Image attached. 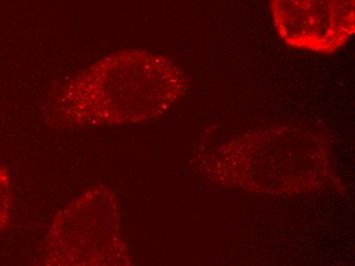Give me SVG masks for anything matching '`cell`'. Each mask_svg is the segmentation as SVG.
I'll use <instances>...</instances> for the list:
<instances>
[{"mask_svg": "<svg viewBox=\"0 0 355 266\" xmlns=\"http://www.w3.org/2000/svg\"><path fill=\"white\" fill-rule=\"evenodd\" d=\"M275 30L288 47L330 55L355 33V0H270Z\"/></svg>", "mask_w": 355, "mask_h": 266, "instance_id": "277c9868", "label": "cell"}, {"mask_svg": "<svg viewBox=\"0 0 355 266\" xmlns=\"http://www.w3.org/2000/svg\"><path fill=\"white\" fill-rule=\"evenodd\" d=\"M45 263L58 266L132 265L118 198L107 187L91 188L58 212L46 241Z\"/></svg>", "mask_w": 355, "mask_h": 266, "instance_id": "3957f363", "label": "cell"}, {"mask_svg": "<svg viewBox=\"0 0 355 266\" xmlns=\"http://www.w3.org/2000/svg\"><path fill=\"white\" fill-rule=\"evenodd\" d=\"M12 190L10 174L0 164V233L8 228L12 219Z\"/></svg>", "mask_w": 355, "mask_h": 266, "instance_id": "5b68a950", "label": "cell"}, {"mask_svg": "<svg viewBox=\"0 0 355 266\" xmlns=\"http://www.w3.org/2000/svg\"><path fill=\"white\" fill-rule=\"evenodd\" d=\"M198 170L214 185L252 194L343 189L327 138L300 127H266L232 138L205 153Z\"/></svg>", "mask_w": 355, "mask_h": 266, "instance_id": "7a4b0ae2", "label": "cell"}, {"mask_svg": "<svg viewBox=\"0 0 355 266\" xmlns=\"http://www.w3.org/2000/svg\"><path fill=\"white\" fill-rule=\"evenodd\" d=\"M189 79L174 60L144 49H122L82 71L54 99L66 126L135 124L166 114L187 92Z\"/></svg>", "mask_w": 355, "mask_h": 266, "instance_id": "6da1fadb", "label": "cell"}]
</instances>
